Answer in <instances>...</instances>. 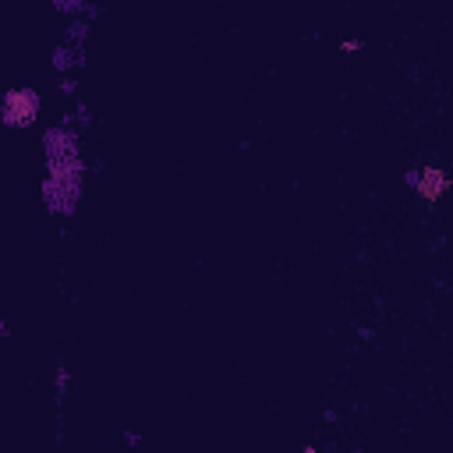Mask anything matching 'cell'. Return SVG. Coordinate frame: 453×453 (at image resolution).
Returning <instances> with one entry per match:
<instances>
[{
  "label": "cell",
  "instance_id": "2",
  "mask_svg": "<svg viewBox=\"0 0 453 453\" xmlns=\"http://www.w3.org/2000/svg\"><path fill=\"white\" fill-rule=\"evenodd\" d=\"M418 191H421V198L435 202V198L446 191V177H442L439 170H425V173L418 177Z\"/></svg>",
  "mask_w": 453,
  "mask_h": 453
},
{
  "label": "cell",
  "instance_id": "1",
  "mask_svg": "<svg viewBox=\"0 0 453 453\" xmlns=\"http://www.w3.org/2000/svg\"><path fill=\"white\" fill-rule=\"evenodd\" d=\"M4 113H7V124H28V120L35 117V96H32V92H25V88L11 92V96H7Z\"/></svg>",
  "mask_w": 453,
  "mask_h": 453
}]
</instances>
